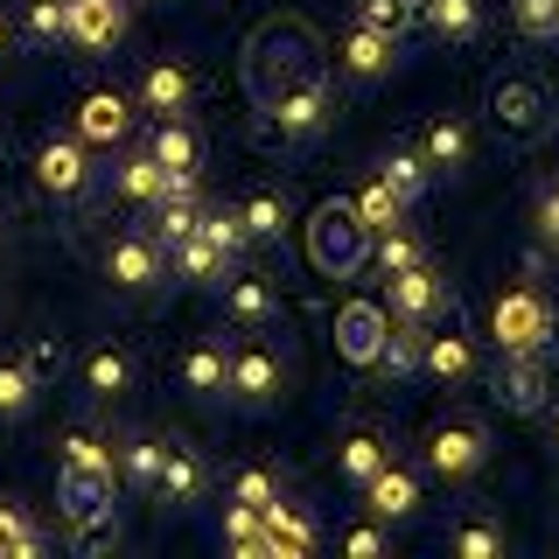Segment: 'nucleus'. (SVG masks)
Wrapping results in <instances>:
<instances>
[{
	"mask_svg": "<svg viewBox=\"0 0 559 559\" xmlns=\"http://www.w3.org/2000/svg\"><path fill=\"white\" fill-rule=\"evenodd\" d=\"M322 78V63H314V35L301 22H266L252 35V57H245V84H252V105L259 112H273L287 92H301V84Z\"/></svg>",
	"mask_w": 559,
	"mask_h": 559,
	"instance_id": "obj_1",
	"label": "nucleus"
},
{
	"mask_svg": "<svg viewBox=\"0 0 559 559\" xmlns=\"http://www.w3.org/2000/svg\"><path fill=\"white\" fill-rule=\"evenodd\" d=\"M371 238H378V231L364 224V210L336 197V203H322V210L308 217V266L329 273V280H349L364 259H371Z\"/></svg>",
	"mask_w": 559,
	"mask_h": 559,
	"instance_id": "obj_2",
	"label": "nucleus"
},
{
	"mask_svg": "<svg viewBox=\"0 0 559 559\" xmlns=\"http://www.w3.org/2000/svg\"><path fill=\"white\" fill-rule=\"evenodd\" d=\"M489 119H497V133L511 140V147H538V140L552 133V92L532 70H503V78L489 84Z\"/></svg>",
	"mask_w": 559,
	"mask_h": 559,
	"instance_id": "obj_3",
	"label": "nucleus"
},
{
	"mask_svg": "<svg viewBox=\"0 0 559 559\" xmlns=\"http://www.w3.org/2000/svg\"><path fill=\"white\" fill-rule=\"evenodd\" d=\"M552 301L538 287H511L497 294V308H489V336H497L503 357H524V349H546L552 343Z\"/></svg>",
	"mask_w": 559,
	"mask_h": 559,
	"instance_id": "obj_4",
	"label": "nucleus"
},
{
	"mask_svg": "<svg viewBox=\"0 0 559 559\" xmlns=\"http://www.w3.org/2000/svg\"><path fill=\"white\" fill-rule=\"evenodd\" d=\"M105 280H112V287H127V294H147V287H162L168 280V245L162 238H112L105 245Z\"/></svg>",
	"mask_w": 559,
	"mask_h": 559,
	"instance_id": "obj_5",
	"label": "nucleus"
},
{
	"mask_svg": "<svg viewBox=\"0 0 559 559\" xmlns=\"http://www.w3.org/2000/svg\"><path fill=\"white\" fill-rule=\"evenodd\" d=\"M384 329H392V314H384V301H343L336 308V349L349 364H364L371 371L378 349H384Z\"/></svg>",
	"mask_w": 559,
	"mask_h": 559,
	"instance_id": "obj_6",
	"label": "nucleus"
},
{
	"mask_svg": "<svg viewBox=\"0 0 559 559\" xmlns=\"http://www.w3.org/2000/svg\"><path fill=\"white\" fill-rule=\"evenodd\" d=\"M448 280L427 266V259H419V266H406V273H392V314L399 322H441L448 314Z\"/></svg>",
	"mask_w": 559,
	"mask_h": 559,
	"instance_id": "obj_7",
	"label": "nucleus"
},
{
	"mask_svg": "<svg viewBox=\"0 0 559 559\" xmlns=\"http://www.w3.org/2000/svg\"><path fill=\"white\" fill-rule=\"evenodd\" d=\"M497 399H503L511 413H546V399H552L546 349H524V357H503V371H497Z\"/></svg>",
	"mask_w": 559,
	"mask_h": 559,
	"instance_id": "obj_8",
	"label": "nucleus"
},
{
	"mask_svg": "<svg viewBox=\"0 0 559 559\" xmlns=\"http://www.w3.org/2000/svg\"><path fill=\"white\" fill-rule=\"evenodd\" d=\"M112 483H119V468H78V462H63V476H57L63 518H70V524L105 518V511H112Z\"/></svg>",
	"mask_w": 559,
	"mask_h": 559,
	"instance_id": "obj_9",
	"label": "nucleus"
},
{
	"mask_svg": "<svg viewBox=\"0 0 559 559\" xmlns=\"http://www.w3.org/2000/svg\"><path fill=\"white\" fill-rule=\"evenodd\" d=\"M483 454H489L483 427H433V433H427V468H433V476H448V483L476 476Z\"/></svg>",
	"mask_w": 559,
	"mask_h": 559,
	"instance_id": "obj_10",
	"label": "nucleus"
},
{
	"mask_svg": "<svg viewBox=\"0 0 559 559\" xmlns=\"http://www.w3.org/2000/svg\"><path fill=\"white\" fill-rule=\"evenodd\" d=\"M280 357L273 349H259V343H245V349H231V399L238 406H273L280 399Z\"/></svg>",
	"mask_w": 559,
	"mask_h": 559,
	"instance_id": "obj_11",
	"label": "nucleus"
},
{
	"mask_svg": "<svg viewBox=\"0 0 559 559\" xmlns=\"http://www.w3.org/2000/svg\"><path fill=\"white\" fill-rule=\"evenodd\" d=\"M127 35V0H70V43L78 49H112Z\"/></svg>",
	"mask_w": 559,
	"mask_h": 559,
	"instance_id": "obj_12",
	"label": "nucleus"
},
{
	"mask_svg": "<svg viewBox=\"0 0 559 559\" xmlns=\"http://www.w3.org/2000/svg\"><path fill=\"white\" fill-rule=\"evenodd\" d=\"M392 63H399V35H384L371 22H357L343 35V70H349V78H384Z\"/></svg>",
	"mask_w": 559,
	"mask_h": 559,
	"instance_id": "obj_13",
	"label": "nucleus"
},
{
	"mask_svg": "<svg viewBox=\"0 0 559 559\" xmlns=\"http://www.w3.org/2000/svg\"><path fill=\"white\" fill-rule=\"evenodd\" d=\"M273 127L287 133V140H308V133H322L329 127V84L314 78V84H301V92H287L273 105Z\"/></svg>",
	"mask_w": 559,
	"mask_h": 559,
	"instance_id": "obj_14",
	"label": "nucleus"
},
{
	"mask_svg": "<svg viewBox=\"0 0 559 559\" xmlns=\"http://www.w3.org/2000/svg\"><path fill=\"white\" fill-rule=\"evenodd\" d=\"M35 182H43L49 197H78V189L92 182V168H84V147H78V140H49V147L35 154Z\"/></svg>",
	"mask_w": 559,
	"mask_h": 559,
	"instance_id": "obj_15",
	"label": "nucleus"
},
{
	"mask_svg": "<svg viewBox=\"0 0 559 559\" xmlns=\"http://www.w3.org/2000/svg\"><path fill=\"white\" fill-rule=\"evenodd\" d=\"M203 483H210L203 454H197V448H182V441H168V462H162V483H154V497H168L175 511H182V503H197V497H203Z\"/></svg>",
	"mask_w": 559,
	"mask_h": 559,
	"instance_id": "obj_16",
	"label": "nucleus"
},
{
	"mask_svg": "<svg viewBox=\"0 0 559 559\" xmlns=\"http://www.w3.org/2000/svg\"><path fill=\"white\" fill-rule=\"evenodd\" d=\"M133 127V105L119 98V92H92L78 105V140H98V147H112V140H127Z\"/></svg>",
	"mask_w": 559,
	"mask_h": 559,
	"instance_id": "obj_17",
	"label": "nucleus"
},
{
	"mask_svg": "<svg viewBox=\"0 0 559 559\" xmlns=\"http://www.w3.org/2000/svg\"><path fill=\"white\" fill-rule=\"evenodd\" d=\"M127 384H133V357L119 343H98L92 357H84V392H92V399L112 406V399H127Z\"/></svg>",
	"mask_w": 559,
	"mask_h": 559,
	"instance_id": "obj_18",
	"label": "nucleus"
},
{
	"mask_svg": "<svg viewBox=\"0 0 559 559\" xmlns=\"http://www.w3.org/2000/svg\"><path fill=\"white\" fill-rule=\"evenodd\" d=\"M224 308H231V322H245V329H266V322H280V294H273L259 273H238L231 287H224Z\"/></svg>",
	"mask_w": 559,
	"mask_h": 559,
	"instance_id": "obj_19",
	"label": "nucleus"
},
{
	"mask_svg": "<svg viewBox=\"0 0 559 559\" xmlns=\"http://www.w3.org/2000/svg\"><path fill=\"white\" fill-rule=\"evenodd\" d=\"M364 503H371L378 518H413V511H419V483H413L399 462H384L378 476L364 483Z\"/></svg>",
	"mask_w": 559,
	"mask_h": 559,
	"instance_id": "obj_20",
	"label": "nucleus"
},
{
	"mask_svg": "<svg viewBox=\"0 0 559 559\" xmlns=\"http://www.w3.org/2000/svg\"><path fill=\"white\" fill-rule=\"evenodd\" d=\"M419 357H427V322H392V329H384V349H378L371 371H384V378H413Z\"/></svg>",
	"mask_w": 559,
	"mask_h": 559,
	"instance_id": "obj_21",
	"label": "nucleus"
},
{
	"mask_svg": "<svg viewBox=\"0 0 559 559\" xmlns=\"http://www.w3.org/2000/svg\"><path fill=\"white\" fill-rule=\"evenodd\" d=\"M182 392H197V399H224L231 392V357H224L217 343H197L182 357Z\"/></svg>",
	"mask_w": 559,
	"mask_h": 559,
	"instance_id": "obj_22",
	"label": "nucleus"
},
{
	"mask_svg": "<svg viewBox=\"0 0 559 559\" xmlns=\"http://www.w3.org/2000/svg\"><path fill=\"white\" fill-rule=\"evenodd\" d=\"M140 105H147V112H162V119H175L189 105V70L182 63H154L147 78H140Z\"/></svg>",
	"mask_w": 559,
	"mask_h": 559,
	"instance_id": "obj_23",
	"label": "nucleus"
},
{
	"mask_svg": "<svg viewBox=\"0 0 559 559\" xmlns=\"http://www.w3.org/2000/svg\"><path fill=\"white\" fill-rule=\"evenodd\" d=\"M224 546H231L238 559H273L266 511H252V503H231V518H224Z\"/></svg>",
	"mask_w": 559,
	"mask_h": 559,
	"instance_id": "obj_24",
	"label": "nucleus"
},
{
	"mask_svg": "<svg viewBox=\"0 0 559 559\" xmlns=\"http://www.w3.org/2000/svg\"><path fill=\"white\" fill-rule=\"evenodd\" d=\"M419 154H427V168H441V175L468 168V127L462 119H433V127L419 133Z\"/></svg>",
	"mask_w": 559,
	"mask_h": 559,
	"instance_id": "obj_25",
	"label": "nucleus"
},
{
	"mask_svg": "<svg viewBox=\"0 0 559 559\" xmlns=\"http://www.w3.org/2000/svg\"><path fill=\"white\" fill-rule=\"evenodd\" d=\"M168 259H175V273H182V280H197V287H217L224 266H231V252H217V245H210L203 231H197V238H182Z\"/></svg>",
	"mask_w": 559,
	"mask_h": 559,
	"instance_id": "obj_26",
	"label": "nucleus"
},
{
	"mask_svg": "<svg viewBox=\"0 0 559 559\" xmlns=\"http://www.w3.org/2000/svg\"><path fill=\"white\" fill-rule=\"evenodd\" d=\"M266 532H273V559H301L314 546V524L294 503H266Z\"/></svg>",
	"mask_w": 559,
	"mask_h": 559,
	"instance_id": "obj_27",
	"label": "nucleus"
},
{
	"mask_svg": "<svg viewBox=\"0 0 559 559\" xmlns=\"http://www.w3.org/2000/svg\"><path fill=\"white\" fill-rule=\"evenodd\" d=\"M119 197H133V203H162L168 197V168L154 162V154H133V162H119Z\"/></svg>",
	"mask_w": 559,
	"mask_h": 559,
	"instance_id": "obj_28",
	"label": "nucleus"
},
{
	"mask_svg": "<svg viewBox=\"0 0 559 559\" xmlns=\"http://www.w3.org/2000/svg\"><path fill=\"white\" fill-rule=\"evenodd\" d=\"M419 371H433V378L462 384L468 371H476V349H468L462 336H433V329H427V357H419Z\"/></svg>",
	"mask_w": 559,
	"mask_h": 559,
	"instance_id": "obj_29",
	"label": "nucleus"
},
{
	"mask_svg": "<svg viewBox=\"0 0 559 559\" xmlns=\"http://www.w3.org/2000/svg\"><path fill=\"white\" fill-rule=\"evenodd\" d=\"M433 35H448V43H468V35L483 28V8L476 0H427V14H419Z\"/></svg>",
	"mask_w": 559,
	"mask_h": 559,
	"instance_id": "obj_30",
	"label": "nucleus"
},
{
	"mask_svg": "<svg viewBox=\"0 0 559 559\" xmlns=\"http://www.w3.org/2000/svg\"><path fill=\"white\" fill-rule=\"evenodd\" d=\"M154 162H162V168H189V175H197V162H203V147H197V133H189L182 127V112H175V119H162V133H154Z\"/></svg>",
	"mask_w": 559,
	"mask_h": 559,
	"instance_id": "obj_31",
	"label": "nucleus"
},
{
	"mask_svg": "<svg viewBox=\"0 0 559 559\" xmlns=\"http://www.w3.org/2000/svg\"><path fill=\"white\" fill-rule=\"evenodd\" d=\"M197 224H203V203L197 197H168V203H154V238L168 245H182V238H197Z\"/></svg>",
	"mask_w": 559,
	"mask_h": 559,
	"instance_id": "obj_32",
	"label": "nucleus"
},
{
	"mask_svg": "<svg viewBox=\"0 0 559 559\" xmlns=\"http://www.w3.org/2000/svg\"><path fill=\"white\" fill-rule=\"evenodd\" d=\"M238 217H245L252 238H280L287 231V197H280V189H252V197L238 203Z\"/></svg>",
	"mask_w": 559,
	"mask_h": 559,
	"instance_id": "obj_33",
	"label": "nucleus"
},
{
	"mask_svg": "<svg viewBox=\"0 0 559 559\" xmlns=\"http://www.w3.org/2000/svg\"><path fill=\"white\" fill-rule=\"evenodd\" d=\"M378 175H384V182H392L399 197L413 203V197H427V175H433V168H427V154H419V147H392Z\"/></svg>",
	"mask_w": 559,
	"mask_h": 559,
	"instance_id": "obj_34",
	"label": "nucleus"
},
{
	"mask_svg": "<svg viewBox=\"0 0 559 559\" xmlns=\"http://www.w3.org/2000/svg\"><path fill=\"white\" fill-rule=\"evenodd\" d=\"M162 462H168V441H127V448H119V476H127L133 489L162 483Z\"/></svg>",
	"mask_w": 559,
	"mask_h": 559,
	"instance_id": "obj_35",
	"label": "nucleus"
},
{
	"mask_svg": "<svg viewBox=\"0 0 559 559\" xmlns=\"http://www.w3.org/2000/svg\"><path fill=\"white\" fill-rule=\"evenodd\" d=\"M419 14H427V0H357V22H371L384 35H406Z\"/></svg>",
	"mask_w": 559,
	"mask_h": 559,
	"instance_id": "obj_36",
	"label": "nucleus"
},
{
	"mask_svg": "<svg viewBox=\"0 0 559 559\" xmlns=\"http://www.w3.org/2000/svg\"><path fill=\"white\" fill-rule=\"evenodd\" d=\"M35 392H43V378L28 364H0V419H22L35 406Z\"/></svg>",
	"mask_w": 559,
	"mask_h": 559,
	"instance_id": "obj_37",
	"label": "nucleus"
},
{
	"mask_svg": "<svg viewBox=\"0 0 559 559\" xmlns=\"http://www.w3.org/2000/svg\"><path fill=\"white\" fill-rule=\"evenodd\" d=\"M28 43H70V0H28Z\"/></svg>",
	"mask_w": 559,
	"mask_h": 559,
	"instance_id": "obj_38",
	"label": "nucleus"
},
{
	"mask_svg": "<svg viewBox=\"0 0 559 559\" xmlns=\"http://www.w3.org/2000/svg\"><path fill=\"white\" fill-rule=\"evenodd\" d=\"M371 259L384 266V280H392V273L419 266V259H427V252H419V238H413V231H399V224H392V231H378V238H371Z\"/></svg>",
	"mask_w": 559,
	"mask_h": 559,
	"instance_id": "obj_39",
	"label": "nucleus"
},
{
	"mask_svg": "<svg viewBox=\"0 0 559 559\" xmlns=\"http://www.w3.org/2000/svg\"><path fill=\"white\" fill-rule=\"evenodd\" d=\"M384 462H392V454H384L378 433H349V441H343V476H349V483H371Z\"/></svg>",
	"mask_w": 559,
	"mask_h": 559,
	"instance_id": "obj_40",
	"label": "nucleus"
},
{
	"mask_svg": "<svg viewBox=\"0 0 559 559\" xmlns=\"http://www.w3.org/2000/svg\"><path fill=\"white\" fill-rule=\"evenodd\" d=\"M35 552H43V532L14 503H0V559H35Z\"/></svg>",
	"mask_w": 559,
	"mask_h": 559,
	"instance_id": "obj_41",
	"label": "nucleus"
},
{
	"mask_svg": "<svg viewBox=\"0 0 559 559\" xmlns=\"http://www.w3.org/2000/svg\"><path fill=\"white\" fill-rule=\"evenodd\" d=\"M357 210H364V224H371V231H392V224L406 217V197H399V189H392V182L378 175V182H371V189L357 197Z\"/></svg>",
	"mask_w": 559,
	"mask_h": 559,
	"instance_id": "obj_42",
	"label": "nucleus"
},
{
	"mask_svg": "<svg viewBox=\"0 0 559 559\" xmlns=\"http://www.w3.org/2000/svg\"><path fill=\"white\" fill-rule=\"evenodd\" d=\"M197 231L210 238V245H217V252H245V245H252V231H245V217H238V210H203V224H197Z\"/></svg>",
	"mask_w": 559,
	"mask_h": 559,
	"instance_id": "obj_43",
	"label": "nucleus"
},
{
	"mask_svg": "<svg viewBox=\"0 0 559 559\" xmlns=\"http://www.w3.org/2000/svg\"><path fill=\"white\" fill-rule=\"evenodd\" d=\"M511 22H518V35H532V43H552L559 35V0H511Z\"/></svg>",
	"mask_w": 559,
	"mask_h": 559,
	"instance_id": "obj_44",
	"label": "nucleus"
},
{
	"mask_svg": "<svg viewBox=\"0 0 559 559\" xmlns=\"http://www.w3.org/2000/svg\"><path fill=\"white\" fill-rule=\"evenodd\" d=\"M231 503H252V511H266V503H280V476H273V468H238Z\"/></svg>",
	"mask_w": 559,
	"mask_h": 559,
	"instance_id": "obj_45",
	"label": "nucleus"
},
{
	"mask_svg": "<svg viewBox=\"0 0 559 559\" xmlns=\"http://www.w3.org/2000/svg\"><path fill=\"white\" fill-rule=\"evenodd\" d=\"M57 462H78V468H119V454L105 448V441H92V433H70Z\"/></svg>",
	"mask_w": 559,
	"mask_h": 559,
	"instance_id": "obj_46",
	"label": "nucleus"
},
{
	"mask_svg": "<svg viewBox=\"0 0 559 559\" xmlns=\"http://www.w3.org/2000/svg\"><path fill=\"white\" fill-rule=\"evenodd\" d=\"M454 552H462V559H497L503 552V532H497V524H462V538H454Z\"/></svg>",
	"mask_w": 559,
	"mask_h": 559,
	"instance_id": "obj_47",
	"label": "nucleus"
},
{
	"mask_svg": "<svg viewBox=\"0 0 559 559\" xmlns=\"http://www.w3.org/2000/svg\"><path fill=\"white\" fill-rule=\"evenodd\" d=\"M70 532H78V552H105L119 538V524H112V511L105 518H84V524H70Z\"/></svg>",
	"mask_w": 559,
	"mask_h": 559,
	"instance_id": "obj_48",
	"label": "nucleus"
},
{
	"mask_svg": "<svg viewBox=\"0 0 559 559\" xmlns=\"http://www.w3.org/2000/svg\"><path fill=\"white\" fill-rule=\"evenodd\" d=\"M22 364H28V371H35V378H57V371H63V343H49V336H35Z\"/></svg>",
	"mask_w": 559,
	"mask_h": 559,
	"instance_id": "obj_49",
	"label": "nucleus"
},
{
	"mask_svg": "<svg viewBox=\"0 0 559 559\" xmlns=\"http://www.w3.org/2000/svg\"><path fill=\"white\" fill-rule=\"evenodd\" d=\"M538 238H546V245H559V182L546 189V197H538Z\"/></svg>",
	"mask_w": 559,
	"mask_h": 559,
	"instance_id": "obj_50",
	"label": "nucleus"
},
{
	"mask_svg": "<svg viewBox=\"0 0 559 559\" xmlns=\"http://www.w3.org/2000/svg\"><path fill=\"white\" fill-rule=\"evenodd\" d=\"M384 552V532L378 524H357V532H349V559H378Z\"/></svg>",
	"mask_w": 559,
	"mask_h": 559,
	"instance_id": "obj_51",
	"label": "nucleus"
},
{
	"mask_svg": "<svg viewBox=\"0 0 559 559\" xmlns=\"http://www.w3.org/2000/svg\"><path fill=\"white\" fill-rule=\"evenodd\" d=\"M552 448H559V406H552Z\"/></svg>",
	"mask_w": 559,
	"mask_h": 559,
	"instance_id": "obj_52",
	"label": "nucleus"
},
{
	"mask_svg": "<svg viewBox=\"0 0 559 559\" xmlns=\"http://www.w3.org/2000/svg\"><path fill=\"white\" fill-rule=\"evenodd\" d=\"M0 49H8V22H0Z\"/></svg>",
	"mask_w": 559,
	"mask_h": 559,
	"instance_id": "obj_53",
	"label": "nucleus"
}]
</instances>
